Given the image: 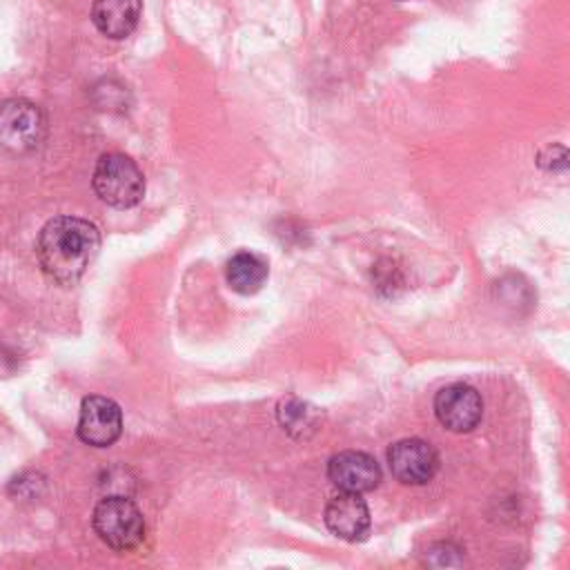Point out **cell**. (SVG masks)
Wrapping results in <instances>:
<instances>
[{"mask_svg":"<svg viewBox=\"0 0 570 570\" xmlns=\"http://www.w3.org/2000/svg\"><path fill=\"white\" fill-rule=\"evenodd\" d=\"M387 465L396 481L405 485H423L439 470V456L428 441L401 439L387 450Z\"/></svg>","mask_w":570,"mask_h":570,"instance_id":"52a82bcc","label":"cell"},{"mask_svg":"<svg viewBox=\"0 0 570 570\" xmlns=\"http://www.w3.org/2000/svg\"><path fill=\"white\" fill-rule=\"evenodd\" d=\"M91 185L102 203L118 209L134 207L145 196V176L140 167L129 156L118 151L102 154L98 158Z\"/></svg>","mask_w":570,"mask_h":570,"instance_id":"7a4b0ae2","label":"cell"},{"mask_svg":"<svg viewBox=\"0 0 570 570\" xmlns=\"http://www.w3.org/2000/svg\"><path fill=\"white\" fill-rule=\"evenodd\" d=\"M227 285L238 294H256L267 281V263L254 252H238L225 267Z\"/></svg>","mask_w":570,"mask_h":570,"instance_id":"8fae6325","label":"cell"},{"mask_svg":"<svg viewBox=\"0 0 570 570\" xmlns=\"http://www.w3.org/2000/svg\"><path fill=\"white\" fill-rule=\"evenodd\" d=\"M45 136L42 109L24 98L0 102V149L11 154L33 151Z\"/></svg>","mask_w":570,"mask_h":570,"instance_id":"277c9868","label":"cell"},{"mask_svg":"<svg viewBox=\"0 0 570 570\" xmlns=\"http://www.w3.org/2000/svg\"><path fill=\"white\" fill-rule=\"evenodd\" d=\"M100 249V232L78 216L51 218L38 236L36 254L42 272L58 285L76 283Z\"/></svg>","mask_w":570,"mask_h":570,"instance_id":"6da1fadb","label":"cell"},{"mask_svg":"<svg viewBox=\"0 0 570 570\" xmlns=\"http://www.w3.org/2000/svg\"><path fill=\"white\" fill-rule=\"evenodd\" d=\"M278 419H281V425H283L287 432L305 430V428H312V425H314V414H312V410H307L301 401L283 403L281 410H278Z\"/></svg>","mask_w":570,"mask_h":570,"instance_id":"7c38bea8","label":"cell"},{"mask_svg":"<svg viewBox=\"0 0 570 570\" xmlns=\"http://www.w3.org/2000/svg\"><path fill=\"white\" fill-rule=\"evenodd\" d=\"M399 2H403V0H399Z\"/></svg>","mask_w":570,"mask_h":570,"instance_id":"4fadbf2b","label":"cell"},{"mask_svg":"<svg viewBox=\"0 0 570 570\" xmlns=\"http://www.w3.org/2000/svg\"><path fill=\"white\" fill-rule=\"evenodd\" d=\"M140 11V0H94L91 20L102 36L120 40L138 27Z\"/></svg>","mask_w":570,"mask_h":570,"instance_id":"30bf717a","label":"cell"},{"mask_svg":"<svg viewBox=\"0 0 570 570\" xmlns=\"http://www.w3.org/2000/svg\"><path fill=\"white\" fill-rule=\"evenodd\" d=\"M327 476L341 492H370L381 481V465L367 452L345 450L330 459Z\"/></svg>","mask_w":570,"mask_h":570,"instance_id":"ba28073f","label":"cell"},{"mask_svg":"<svg viewBox=\"0 0 570 570\" xmlns=\"http://www.w3.org/2000/svg\"><path fill=\"white\" fill-rule=\"evenodd\" d=\"M325 525L345 541H361L370 532L367 503L356 492H341L325 505Z\"/></svg>","mask_w":570,"mask_h":570,"instance_id":"9c48e42d","label":"cell"},{"mask_svg":"<svg viewBox=\"0 0 570 570\" xmlns=\"http://www.w3.org/2000/svg\"><path fill=\"white\" fill-rule=\"evenodd\" d=\"M94 530L111 550L127 552L142 543L145 519L134 501L125 497H107L94 508Z\"/></svg>","mask_w":570,"mask_h":570,"instance_id":"3957f363","label":"cell"},{"mask_svg":"<svg viewBox=\"0 0 570 570\" xmlns=\"http://www.w3.org/2000/svg\"><path fill=\"white\" fill-rule=\"evenodd\" d=\"M78 436L91 448H109L120 439L122 412L120 405L107 396H85L78 416Z\"/></svg>","mask_w":570,"mask_h":570,"instance_id":"5b68a950","label":"cell"},{"mask_svg":"<svg viewBox=\"0 0 570 570\" xmlns=\"http://www.w3.org/2000/svg\"><path fill=\"white\" fill-rule=\"evenodd\" d=\"M434 414L450 432H470L483 416L481 394L465 383H452L436 392Z\"/></svg>","mask_w":570,"mask_h":570,"instance_id":"8992f818","label":"cell"}]
</instances>
